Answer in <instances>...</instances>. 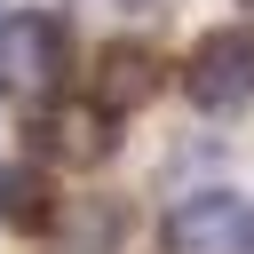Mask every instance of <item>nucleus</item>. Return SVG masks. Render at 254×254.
I'll return each instance as SVG.
<instances>
[{
	"label": "nucleus",
	"mask_w": 254,
	"mask_h": 254,
	"mask_svg": "<svg viewBox=\"0 0 254 254\" xmlns=\"http://www.w3.org/2000/svg\"><path fill=\"white\" fill-rule=\"evenodd\" d=\"M24 135H32L40 167H71L79 175V167H103L119 151V111H103L95 95H40Z\"/></svg>",
	"instance_id": "nucleus-1"
},
{
	"label": "nucleus",
	"mask_w": 254,
	"mask_h": 254,
	"mask_svg": "<svg viewBox=\"0 0 254 254\" xmlns=\"http://www.w3.org/2000/svg\"><path fill=\"white\" fill-rule=\"evenodd\" d=\"M64 79V24L48 8H8L0 16V95L40 103Z\"/></svg>",
	"instance_id": "nucleus-2"
},
{
	"label": "nucleus",
	"mask_w": 254,
	"mask_h": 254,
	"mask_svg": "<svg viewBox=\"0 0 254 254\" xmlns=\"http://www.w3.org/2000/svg\"><path fill=\"white\" fill-rule=\"evenodd\" d=\"M167 254H254V198L238 190H190L159 222Z\"/></svg>",
	"instance_id": "nucleus-3"
},
{
	"label": "nucleus",
	"mask_w": 254,
	"mask_h": 254,
	"mask_svg": "<svg viewBox=\"0 0 254 254\" xmlns=\"http://www.w3.org/2000/svg\"><path fill=\"white\" fill-rule=\"evenodd\" d=\"M183 95L198 103V111H230V103H246L254 95V32H206L198 48H190V64H183Z\"/></svg>",
	"instance_id": "nucleus-4"
},
{
	"label": "nucleus",
	"mask_w": 254,
	"mask_h": 254,
	"mask_svg": "<svg viewBox=\"0 0 254 254\" xmlns=\"http://www.w3.org/2000/svg\"><path fill=\"white\" fill-rule=\"evenodd\" d=\"M159 79H167V64H159V48H143V40H111L103 56H95V103L103 111H143L151 95H159Z\"/></svg>",
	"instance_id": "nucleus-5"
},
{
	"label": "nucleus",
	"mask_w": 254,
	"mask_h": 254,
	"mask_svg": "<svg viewBox=\"0 0 254 254\" xmlns=\"http://www.w3.org/2000/svg\"><path fill=\"white\" fill-rule=\"evenodd\" d=\"M0 222L8 230H56V190L40 183V159L32 167H0Z\"/></svg>",
	"instance_id": "nucleus-6"
},
{
	"label": "nucleus",
	"mask_w": 254,
	"mask_h": 254,
	"mask_svg": "<svg viewBox=\"0 0 254 254\" xmlns=\"http://www.w3.org/2000/svg\"><path fill=\"white\" fill-rule=\"evenodd\" d=\"M56 222H64V254H111L119 246V206H103V198H79L71 214L56 206Z\"/></svg>",
	"instance_id": "nucleus-7"
}]
</instances>
